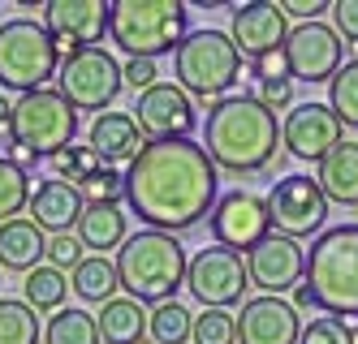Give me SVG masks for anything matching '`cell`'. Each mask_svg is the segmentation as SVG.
<instances>
[{"instance_id": "obj_3", "label": "cell", "mask_w": 358, "mask_h": 344, "mask_svg": "<svg viewBox=\"0 0 358 344\" xmlns=\"http://www.w3.org/2000/svg\"><path fill=\"white\" fill-rule=\"evenodd\" d=\"M117 280L125 288V297L138 306H164L177 301V288L186 284V246L169 232H134L125 237V246L117 250Z\"/></svg>"}, {"instance_id": "obj_5", "label": "cell", "mask_w": 358, "mask_h": 344, "mask_svg": "<svg viewBox=\"0 0 358 344\" xmlns=\"http://www.w3.org/2000/svg\"><path fill=\"white\" fill-rule=\"evenodd\" d=\"M186 22L182 0H113L108 35L130 61H160L186 39Z\"/></svg>"}, {"instance_id": "obj_21", "label": "cell", "mask_w": 358, "mask_h": 344, "mask_svg": "<svg viewBox=\"0 0 358 344\" xmlns=\"http://www.w3.org/2000/svg\"><path fill=\"white\" fill-rule=\"evenodd\" d=\"M87 147L113 168V164H134V155L147 147V138H143V129H138L134 112H104V117L91 121V129H87Z\"/></svg>"}, {"instance_id": "obj_39", "label": "cell", "mask_w": 358, "mask_h": 344, "mask_svg": "<svg viewBox=\"0 0 358 344\" xmlns=\"http://www.w3.org/2000/svg\"><path fill=\"white\" fill-rule=\"evenodd\" d=\"M255 99H259L268 112L294 108V77H272V82H259V95H255Z\"/></svg>"}, {"instance_id": "obj_19", "label": "cell", "mask_w": 358, "mask_h": 344, "mask_svg": "<svg viewBox=\"0 0 358 344\" xmlns=\"http://www.w3.org/2000/svg\"><path fill=\"white\" fill-rule=\"evenodd\" d=\"M302 319L280 297H250L238 314V344H298Z\"/></svg>"}, {"instance_id": "obj_7", "label": "cell", "mask_w": 358, "mask_h": 344, "mask_svg": "<svg viewBox=\"0 0 358 344\" xmlns=\"http://www.w3.org/2000/svg\"><path fill=\"white\" fill-rule=\"evenodd\" d=\"M61 69V52L52 35L35 17H13L0 22V91L31 95L43 91Z\"/></svg>"}, {"instance_id": "obj_6", "label": "cell", "mask_w": 358, "mask_h": 344, "mask_svg": "<svg viewBox=\"0 0 358 344\" xmlns=\"http://www.w3.org/2000/svg\"><path fill=\"white\" fill-rule=\"evenodd\" d=\"M173 77L190 99L216 103L238 87L242 77V52L224 31H186V39L173 52Z\"/></svg>"}, {"instance_id": "obj_8", "label": "cell", "mask_w": 358, "mask_h": 344, "mask_svg": "<svg viewBox=\"0 0 358 344\" xmlns=\"http://www.w3.org/2000/svg\"><path fill=\"white\" fill-rule=\"evenodd\" d=\"M73 134H78V112L69 108V99L52 87L31 91L13 103V125H9V142L35 151L39 160L48 155L52 160L57 151L73 147Z\"/></svg>"}, {"instance_id": "obj_33", "label": "cell", "mask_w": 358, "mask_h": 344, "mask_svg": "<svg viewBox=\"0 0 358 344\" xmlns=\"http://www.w3.org/2000/svg\"><path fill=\"white\" fill-rule=\"evenodd\" d=\"M99 168H108L99 155L91 151V147H65V151H57L52 155V172H57V181H65V185H83L99 172Z\"/></svg>"}, {"instance_id": "obj_1", "label": "cell", "mask_w": 358, "mask_h": 344, "mask_svg": "<svg viewBox=\"0 0 358 344\" xmlns=\"http://www.w3.org/2000/svg\"><path fill=\"white\" fill-rule=\"evenodd\" d=\"M220 198V168L199 142H147L125 168V207L151 232H186L212 216Z\"/></svg>"}, {"instance_id": "obj_17", "label": "cell", "mask_w": 358, "mask_h": 344, "mask_svg": "<svg viewBox=\"0 0 358 344\" xmlns=\"http://www.w3.org/2000/svg\"><path fill=\"white\" fill-rule=\"evenodd\" d=\"M341 121L328 103H294L285 125H280V147H285L294 160H306V164H320L332 147H341Z\"/></svg>"}, {"instance_id": "obj_15", "label": "cell", "mask_w": 358, "mask_h": 344, "mask_svg": "<svg viewBox=\"0 0 358 344\" xmlns=\"http://www.w3.org/2000/svg\"><path fill=\"white\" fill-rule=\"evenodd\" d=\"M134 121H138L147 142H186L199 129L194 99L177 82H160V87H151L147 95H138Z\"/></svg>"}, {"instance_id": "obj_10", "label": "cell", "mask_w": 358, "mask_h": 344, "mask_svg": "<svg viewBox=\"0 0 358 344\" xmlns=\"http://www.w3.org/2000/svg\"><path fill=\"white\" fill-rule=\"evenodd\" d=\"M268 220H272V232L289 237V241L320 237L324 224H328V198H324V190L311 177L294 172V177L272 185V194H268Z\"/></svg>"}, {"instance_id": "obj_38", "label": "cell", "mask_w": 358, "mask_h": 344, "mask_svg": "<svg viewBox=\"0 0 358 344\" xmlns=\"http://www.w3.org/2000/svg\"><path fill=\"white\" fill-rule=\"evenodd\" d=\"M121 82L134 95H147L151 87H160V65L156 61H125L121 65Z\"/></svg>"}, {"instance_id": "obj_24", "label": "cell", "mask_w": 358, "mask_h": 344, "mask_svg": "<svg viewBox=\"0 0 358 344\" xmlns=\"http://www.w3.org/2000/svg\"><path fill=\"white\" fill-rule=\"evenodd\" d=\"M73 237L83 241V250H95V254L108 258V250H121L125 237H130V232H125V211L108 207V202H87Z\"/></svg>"}, {"instance_id": "obj_25", "label": "cell", "mask_w": 358, "mask_h": 344, "mask_svg": "<svg viewBox=\"0 0 358 344\" xmlns=\"http://www.w3.org/2000/svg\"><path fill=\"white\" fill-rule=\"evenodd\" d=\"M99 323V344H147V306L130 297H113L95 314Z\"/></svg>"}, {"instance_id": "obj_22", "label": "cell", "mask_w": 358, "mask_h": 344, "mask_svg": "<svg viewBox=\"0 0 358 344\" xmlns=\"http://www.w3.org/2000/svg\"><path fill=\"white\" fill-rule=\"evenodd\" d=\"M43 258H48V232L43 228H35L27 216L0 224V267L5 271L27 276V271L43 267Z\"/></svg>"}, {"instance_id": "obj_12", "label": "cell", "mask_w": 358, "mask_h": 344, "mask_svg": "<svg viewBox=\"0 0 358 344\" xmlns=\"http://www.w3.org/2000/svg\"><path fill=\"white\" fill-rule=\"evenodd\" d=\"M186 288L203 301V310H229L238 306L242 293L250 288L246 280V258L224 250V246H208L186 262Z\"/></svg>"}, {"instance_id": "obj_27", "label": "cell", "mask_w": 358, "mask_h": 344, "mask_svg": "<svg viewBox=\"0 0 358 344\" xmlns=\"http://www.w3.org/2000/svg\"><path fill=\"white\" fill-rule=\"evenodd\" d=\"M65 297H69V276L57 271V267H35L22 276V301H27L35 314H57L65 310Z\"/></svg>"}, {"instance_id": "obj_16", "label": "cell", "mask_w": 358, "mask_h": 344, "mask_svg": "<svg viewBox=\"0 0 358 344\" xmlns=\"http://www.w3.org/2000/svg\"><path fill=\"white\" fill-rule=\"evenodd\" d=\"M246 258V280L250 288H259L264 297H280V293H294L306 276V250L302 241H289L280 232H268L255 250L242 254Z\"/></svg>"}, {"instance_id": "obj_13", "label": "cell", "mask_w": 358, "mask_h": 344, "mask_svg": "<svg viewBox=\"0 0 358 344\" xmlns=\"http://www.w3.org/2000/svg\"><path fill=\"white\" fill-rule=\"evenodd\" d=\"M208 228H212V241L234 250V254H246L264 241L272 232V220H268V198L250 194V190H229L216 198L212 216H208Z\"/></svg>"}, {"instance_id": "obj_42", "label": "cell", "mask_w": 358, "mask_h": 344, "mask_svg": "<svg viewBox=\"0 0 358 344\" xmlns=\"http://www.w3.org/2000/svg\"><path fill=\"white\" fill-rule=\"evenodd\" d=\"M250 77H255V82H272V77H289V69H285V57H280V52H272V57H259V61H250Z\"/></svg>"}, {"instance_id": "obj_35", "label": "cell", "mask_w": 358, "mask_h": 344, "mask_svg": "<svg viewBox=\"0 0 358 344\" xmlns=\"http://www.w3.org/2000/svg\"><path fill=\"white\" fill-rule=\"evenodd\" d=\"M298 344H358V331L345 319H337V314H320V319L302 323Z\"/></svg>"}, {"instance_id": "obj_45", "label": "cell", "mask_w": 358, "mask_h": 344, "mask_svg": "<svg viewBox=\"0 0 358 344\" xmlns=\"http://www.w3.org/2000/svg\"><path fill=\"white\" fill-rule=\"evenodd\" d=\"M294 310H315V297H311V288H306V284H298L294 288V301H289Z\"/></svg>"}, {"instance_id": "obj_30", "label": "cell", "mask_w": 358, "mask_h": 344, "mask_svg": "<svg viewBox=\"0 0 358 344\" xmlns=\"http://www.w3.org/2000/svg\"><path fill=\"white\" fill-rule=\"evenodd\" d=\"M43 340V323L27 301L0 297V344H39Z\"/></svg>"}, {"instance_id": "obj_2", "label": "cell", "mask_w": 358, "mask_h": 344, "mask_svg": "<svg viewBox=\"0 0 358 344\" xmlns=\"http://www.w3.org/2000/svg\"><path fill=\"white\" fill-rule=\"evenodd\" d=\"M203 151L229 177L268 172L280 160V125L255 95H224L208 108L203 121Z\"/></svg>"}, {"instance_id": "obj_18", "label": "cell", "mask_w": 358, "mask_h": 344, "mask_svg": "<svg viewBox=\"0 0 358 344\" xmlns=\"http://www.w3.org/2000/svg\"><path fill=\"white\" fill-rule=\"evenodd\" d=\"M285 35H289V17L280 13V5H272V0H255V5L234 9L229 39H234V47L246 61H259V57L280 52L285 47Z\"/></svg>"}, {"instance_id": "obj_37", "label": "cell", "mask_w": 358, "mask_h": 344, "mask_svg": "<svg viewBox=\"0 0 358 344\" xmlns=\"http://www.w3.org/2000/svg\"><path fill=\"white\" fill-rule=\"evenodd\" d=\"M87 258V250H83V241L73 232H57V237H48V267H57V271H73L78 262Z\"/></svg>"}, {"instance_id": "obj_20", "label": "cell", "mask_w": 358, "mask_h": 344, "mask_svg": "<svg viewBox=\"0 0 358 344\" xmlns=\"http://www.w3.org/2000/svg\"><path fill=\"white\" fill-rule=\"evenodd\" d=\"M31 224L35 228H43L48 237H57V232H73L78 228V220H83V211H87V198H83V190L78 185H65V181H39L35 190H31Z\"/></svg>"}, {"instance_id": "obj_34", "label": "cell", "mask_w": 358, "mask_h": 344, "mask_svg": "<svg viewBox=\"0 0 358 344\" xmlns=\"http://www.w3.org/2000/svg\"><path fill=\"white\" fill-rule=\"evenodd\" d=\"M194 344H238V314L234 310H203L194 314Z\"/></svg>"}, {"instance_id": "obj_28", "label": "cell", "mask_w": 358, "mask_h": 344, "mask_svg": "<svg viewBox=\"0 0 358 344\" xmlns=\"http://www.w3.org/2000/svg\"><path fill=\"white\" fill-rule=\"evenodd\" d=\"M43 344H99V323H95V314H87V310H78V306L57 310L52 319L43 323Z\"/></svg>"}, {"instance_id": "obj_44", "label": "cell", "mask_w": 358, "mask_h": 344, "mask_svg": "<svg viewBox=\"0 0 358 344\" xmlns=\"http://www.w3.org/2000/svg\"><path fill=\"white\" fill-rule=\"evenodd\" d=\"M9 125H13V99L0 95V138H9Z\"/></svg>"}, {"instance_id": "obj_14", "label": "cell", "mask_w": 358, "mask_h": 344, "mask_svg": "<svg viewBox=\"0 0 358 344\" xmlns=\"http://www.w3.org/2000/svg\"><path fill=\"white\" fill-rule=\"evenodd\" d=\"M113 5L104 0H48L43 5V31L52 35L57 52L73 57L83 47H99L108 35Z\"/></svg>"}, {"instance_id": "obj_4", "label": "cell", "mask_w": 358, "mask_h": 344, "mask_svg": "<svg viewBox=\"0 0 358 344\" xmlns=\"http://www.w3.org/2000/svg\"><path fill=\"white\" fill-rule=\"evenodd\" d=\"M315 310L337 314V319H358V224L324 228L311 250H306V276Z\"/></svg>"}, {"instance_id": "obj_40", "label": "cell", "mask_w": 358, "mask_h": 344, "mask_svg": "<svg viewBox=\"0 0 358 344\" xmlns=\"http://www.w3.org/2000/svg\"><path fill=\"white\" fill-rule=\"evenodd\" d=\"M332 31L350 43H358V0H337L332 5Z\"/></svg>"}, {"instance_id": "obj_41", "label": "cell", "mask_w": 358, "mask_h": 344, "mask_svg": "<svg viewBox=\"0 0 358 344\" xmlns=\"http://www.w3.org/2000/svg\"><path fill=\"white\" fill-rule=\"evenodd\" d=\"M324 9H332L328 0H280V13H285V17H298V22H320Z\"/></svg>"}, {"instance_id": "obj_9", "label": "cell", "mask_w": 358, "mask_h": 344, "mask_svg": "<svg viewBox=\"0 0 358 344\" xmlns=\"http://www.w3.org/2000/svg\"><path fill=\"white\" fill-rule=\"evenodd\" d=\"M57 91L69 99L73 112H95L104 117L117 95H121V65L108 47H83L73 57H61V69H57Z\"/></svg>"}, {"instance_id": "obj_23", "label": "cell", "mask_w": 358, "mask_h": 344, "mask_svg": "<svg viewBox=\"0 0 358 344\" xmlns=\"http://www.w3.org/2000/svg\"><path fill=\"white\" fill-rule=\"evenodd\" d=\"M315 185L324 190V198H328V202L358 207V142L341 138V147H332L324 160H320Z\"/></svg>"}, {"instance_id": "obj_32", "label": "cell", "mask_w": 358, "mask_h": 344, "mask_svg": "<svg viewBox=\"0 0 358 344\" xmlns=\"http://www.w3.org/2000/svg\"><path fill=\"white\" fill-rule=\"evenodd\" d=\"M328 108L337 112L341 125L358 129V61H345L328 82Z\"/></svg>"}, {"instance_id": "obj_29", "label": "cell", "mask_w": 358, "mask_h": 344, "mask_svg": "<svg viewBox=\"0 0 358 344\" xmlns=\"http://www.w3.org/2000/svg\"><path fill=\"white\" fill-rule=\"evenodd\" d=\"M194 331V314L182 301H164L147 310V344H186Z\"/></svg>"}, {"instance_id": "obj_11", "label": "cell", "mask_w": 358, "mask_h": 344, "mask_svg": "<svg viewBox=\"0 0 358 344\" xmlns=\"http://www.w3.org/2000/svg\"><path fill=\"white\" fill-rule=\"evenodd\" d=\"M285 69L294 82H332V73L345 65V43L328 22H298L285 35Z\"/></svg>"}, {"instance_id": "obj_36", "label": "cell", "mask_w": 358, "mask_h": 344, "mask_svg": "<svg viewBox=\"0 0 358 344\" xmlns=\"http://www.w3.org/2000/svg\"><path fill=\"white\" fill-rule=\"evenodd\" d=\"M83 198H87V202L121 207V202H125V172H117V168H99V172L83 185Z\"/></svg>"}, {"instance_id": "obj_31", "label": "cell", "mask_w": 358, "mask_h": 344, "mask_svg": "<svg viewBox=\"0 0 358 344\" xmlns=\"http://www.w3.org/2000/svg\"><path fill=\"white\" fill-rule=\"evenodd\" d=\"M31 207V172H22L9 155H0V224L22 220Z\"/></svg>"}, {"instance_id": "obj_43", "label": "cell", "mask_w": 358, "mask_h": 344, "mask_svg": "<svg viewBox=\"0 0 358 344\" xmlns=\"http://www.w3.org/2000/svg\"><path fill=\"white\" fill-rule=\"evenodd\" d=\"M9 160H13L22 172H31V168L39 164V155H35V151H27V147H13V142H9Z\"/></svg>"}, {"instance_id": "obj_26", "label": "cell", "mask_w": 358, "mask_h": 344, "mask_svg": "<svg viewBox=\"0 0 358 344\" xmlns=\"http://www.w3.org/2000/svg\"><path fill=\"white\" fill-rule=\"evenodd\" d=\"M69 288H73L83 301H91V306H108V301L117 297V288H121L117 262L104 258V254H87L78 267L69 271Z\"/></svg>"}]
</instances>
